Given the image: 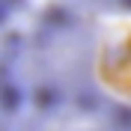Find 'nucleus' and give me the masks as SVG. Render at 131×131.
Listing matches in <instances>:
<instances>
[{
  "label": "nucleus",
  "instance_id": "1",
  "mask_svg": "<svg viewBox=\"0 0 131 131\" xmlns=\"http://www.w3.org/2000/svg\"><path fill=\"white\" fill-rule=\"evenodd\" d=\"M36 131H113V125L98 110H63L45 119Z\"/></svg>",
  "mask_w": 131,
  "mask_h": 131
}]
</instances>
